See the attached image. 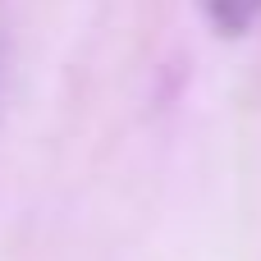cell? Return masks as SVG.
<instances>
[{
    "label": "cell",
    "instance_id": "1",
    "mask_svg": "<svg viewBox=\"0 0 261 261\" xmlns=\"http://www.w3.org/2000/svg\"><path fill=\"white\" fill-rule=\"evenodd\" d=\"M197 5L220 37H243L261 18V0H197Z\"/></svg>",
    "mask_w": 261,
    "mask_h": 261
}]
</instances>
